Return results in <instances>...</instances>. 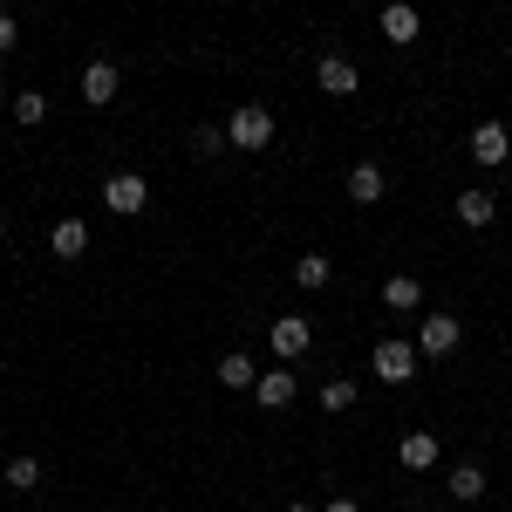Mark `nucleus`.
Wrapping results in <instances>:
<instances>
[{
  "label": "nucleus",
  "mask_w": 512,
  "mask_h": 512,
  "mask_svg": "<svg viewBox=\"0 0 512 512\" xmlns=\"http://www.w3.org/2000/svg\"><path fill=\"white\" fill-rule=\"evenodd\" d=\"M0 485H7V478H0Z\"/></svg>",
  "instance_id": "obj_28"
},
{
  "label": "nucleus",
  "mask_w": 512,
  "mask_h": 512,
  "mask_svg": "<svg viewBox=\"0 0 512 512\" xmlns=\"http://www.w3.org/2000/svg\"><path fill=\"white\" fill-rule=\"evenodd\" d=\"M417 28H424V14H417V7H383V35H390L396 48H410Z\"/></svg>",
  "instance_id": "obj_10"
},
{
  "label": "nucleus",
  "mask_w": 512,
  "mask_h": 512,
  "mask_svg": "<svg viewBox=\"0 0 512 512\" xmlns=\"http://www.w3.org/2000/svg\"><path fill=\"white\" fill-rule=\"evenodd\" d=\"M14 117H21V123H41V117H48V96H41V89H21V96H14Z\"/></svg>",
  "instance_id": "obj_20"
},
{
  "label": "nucleus",
  "mask_w": 512,
  "mask_h": 512,
  "mask_svg": "<svg viewBox=\"0 0 512 512\" xmlns=\"http://www.w3.org/2000/svg\"><path fill=\"white\" fill-rule=\"evenodd\" d=\"M0 239H7V219H0Z\"/></svg>",
  "instance_id": "obj_26"
},
{
  "label": "nucleus",
  "mask_w": 512,
  "mask_h": 512,
  "mask_svg": "<svg viewBox=\"0 0 512 512\" xmlns=\"http://www.w3.org/2000/svg\"><path fill=\"white\" fill-rule=\"evenodd\" d=\"M383 301H390V308H403V315H410V308H424V280L390 274V280H383Z\"/></svg>",
  "instance_id": "obj_12"
},
{
  "label": "nucleus",
  "mask_w": 512,
  "mask_h": 512,
  "mask_svg": "<svg viewBox=\"0 0 512 512\" xmlns=\"http://www.w3.org/2000/svg\"><path fill=\"white\" fill-rule=\"evenodd\" d=\"M451 492H458V499H485V472H478V465H458V472H451Z\"/></svg>",
  "instance_id": "obj_19"
},
{
  "label": "nucleus",
  "mask_w": 512,
  "mask_h": 512,
  "mask_svg": "<svg viewBox=\"0 0 512 512\" xmlns=\"http://www.w3.org/2000/svg\"><path fill=\"white\" fill-rule=\"evenodd\" d=\"M492 192H458V226H492Z\"/></svg>",
  "instance_id": "obj_16"
},
{
  "label": "nucleus",
  "mask_w": 512,
  "mask_h": 512,
  "mask_svg": "<svg viewBox=\"0 0 512 512\" xmlns=\"http://www.w3.org/2000/svg\"><path fill=\"white\" fill-rule=\"evenodd\" d=\"M226 144H239V151H267V144H274V110H260V103L233 110V117H226Z\"/></svg>",
  "instance_id": "obj_1"
},
{
  "label": "nucleus",
  "mask_w": 512,
  "mask_h": 512,
  "mask_svg": "<svg viewBox=\"0 0 512 512\" xmlns=\"http://www.w3.org/2000/svg\"><path fill=\"white\" fill-rule=\"evenodd\" d=\"M321 512H362V506H355V499H328Z\"/></svg>",
  "instance_id": "obj_24"
},
{
  "label": "nucleus",
  "mask_w": 512,
  "mask_h": 512,
  "mask_svg": "<svg viewBox=\"0 0 512 512\" xmlns=\"http://www.w3.org/2000/svg\"><path fill=\"white\" fill-rule=\"evenodd\" d=\"M219 383H226V390H253V383H260V376H253V362H246V349L219 355Z\"/></svg>",
  "instance_id": "obj_15"
},
{
  "label": "nucleus",
  "mask_w": 512,
  "mask_h": 512,
  "mask_svg": "<svg viewBox=\"0 0 512 512\" xmlns=\"http://www.w3.org/2000/svg\"><path fill=\"white\" fill-rule=\"evenodd\" d=\"M287 512H315V506H301V499H294V506H287Z\"/></svg>",
  "instance_id": "obj_25"
},
{
  "label": "nucleus",
  "mask_w": 512,
  "mask_h": 512,
  "mask_svg": "<svg viewBox=\"0 0 512 512\" xmlns=\"http://www.w3.org/2000/svg\"><path fill=\"white\" fill-rule=\"evenodd\" d=\"M472 158H478V164H506V158H512L506 123H478V130H472Z\"/></svg>",
  "instance_id": "obj_7"
},
{
  "label": "nucleus",
  "mask_w": 512,
  "mask_h": 512,
  "mask_svg": "<svg viewBox=\"0 0 512 512\" xmlns=\"http://www.w3.org/2000/svg\"><path fill=\"white\" fill-rule=\"evenodd\" d=\"M253 396H260V403H267V410H280V403H287V396H294V369H267V376H260V383H253Z\"/></svg>",
  "instance_id": "obj_13"
},
{
  "label": "nucleus",
  "mask_w": 512,
  "mask_h": 512,
  "mask_svg": "<svg viewBox=\"0 0 512 512\" xmlns=\"http://www.w3.org/2000/svg\"><path fill=\"white\" fill-rule=\"evenodd\" d=\"M14 41H21V28H14V14H0V55H7Z\"/></svg>",
  "instance_id": "obj_23"
},
{
  "label": "nucleus",
  "mask_w": 512,
  "mask_h": 512,
  "mask_svg": "<svg viewBox=\"0 0 512 512\" xmlns=\"http://www.w3.org/2000/svg\"><path fill=\"white\" fill-rule=\"evenodd\" d=\"M417 349H424V355H451V349H458V315H424Z\"/></svg>",
  "instance_id": "obj_6"
},
{
  "label": "nucleus",
  "mask_w": 512,
  "mask_h": 512,
  "mask_svg": "<svg viewBox=\"0 0 512 512\" xmlns=\"http://www.w3.org/2000/svg\"><path fill=\"white\" fill-rule=\"evenodd\" d=\"M376 376L383 383H410L417 376V349L410 342H376Z\"/></svg>",
  "instance_id": "obj_4"
},
{
  "label": "nucleus",
  "mask_w": 512,
  "mask_h": 512,
  "mask_svg": "<svg viewBox=\"0 0 512 512\" xmlns=\"http://www.w3.org/2000/svg\"><path fill=\"white\" fill-rule=\"evenodd\" d=\"M48 246H55V260H82V253H89V226H82V219H55Z\"/></svg>",
  "instance_id": "obj_8"
},
{
  "label": "nucleus",
  "mask_w": 512,
  "mask_h": 512,
  "mask_svg": "<svg viewBox=\"0 0 512 512\" xmlns=\"http://www.w3.org/2000/svg\"><path fill=\"white\" fill-rule=\"evenodd\" d=\"M355 403V383H321V410H349Z\"/></svg>",
  "instance_id": "obj_22"
},
{
  "label": "nucleus",
  "mask_w": 512,
  "mask_h": 512,
  "mask_svg": "<svg viewBox=\"0 0 512 512\" xmlns=\"http://www.w3.org/2000/svg\"><path fill=\"white\" fill-rule=\"evenodd\" d=\"M349 198L355 205H376L383 198V164H349Z\"/></svg>",
  "instance_id": "obj_11"
},
{
  "label": "nucleus",
  "mask_w": 512,
  "mask_h": 512,
  "mask_svg": "<svg viewBox=\"0 0 512 512\" xmlns=\"http://www.w3.org/2000/svg\"><path fill=\"white\" fill-rule=\"evenodd\" d=\"M328 280H335V267H328L321 253H301V260H294V287H308V294H315V287H328Z\"/></svg>",
  "instance_id": "obj_17"
},
{
  "label": "nucleus",
  "mask_w": 512,
  "mask_h": 512,
  "mask_svg": "<svg viewBox=\"0 0 512 512\" xmlns=\"http://www.w3.org/2000/svg\"><path fill=\"white\" fill-rule=\"evenodd\" d=\"M82 96L103 110V103L117 96V62H89V69H82Z\"/></svg>",
  "instance_id": "obj_9"
},
{
  "label": "nucleus",
  "mask_w": 512,
  "mask_h": 512,
  "mask_svg": "<svg viewBox=\"0 0 512 512\" xmlns=\"http://www.w3.org/2000/svg\"><path fill=\"white\" fill-rule=\"evenodd\" d=\"M35 485H41L35 458H14V465H7V492H35Z\"/></svg>",
  "instance_id": "obj_18"
},
{
  "label": "nucleus",
  "mask_w": 512,
  "mask_h": 512,
  "mask_svg": "<svg viewBox=\"0 0 512 512\" xmlns=\"http://www.w3.org/2000/svg\"><path fill=\"white\" fill-rule=\"evenodd\" d=\"M431 465H437V437L410 431L403 437V472H431Z\"/></svg>",
  "instance_id": "obj_14"
},
{
  "label": "nucleus",
  "mask_w": 512,
  "mask_h": 512,
  "mask_svg": "<svg viewBox=\"0 0 512 512\" xmlns=\"http://www.w3.org/2000/svg\"><path fill=\"white\" fill-rule=\"evenodd\" d=\"M0 103H7V96H0Z\"/></svg>",
  "instance_id": "obj_27"
},
{
  "label": "nucleus",
  "mask_w": 512,
  "mask_h": 512,
  "mask_svg": "<svg viewBox=\"0 0 512 512\" xmlns=\"http://www.w3.org/2000/svg\"><path fill=\"white\" fill-rule=\"evenodd\" d=\"M192 151H198V158H219V151H226V130H212V123L192 130Z\"/></svg>",
  "instance_id": "obj_21"
},
{
  "label": "nucleus",
  "mask_w": 512,
  "mask_h": 512,
  "mask_svg": "<svg viewBox=\"0 0 512 512\" xmlns=\"http://www.w3.org/2000/svg\"><path fill=\"white\" fill-rule=\"evenodd\" d=\"M103 205H110V212H123V219H137V212L151 205V185H144L137 171H117V178L103 185Z\"/></svg>",
  "instance_id": "obj_2"
},
{
  "label": "nucleus",
  "mask_w": 512,
  "mask_h": 512,
  "mask_svg": "<svg viewBox=\"0 0 512 512\" xmlns=\"http://www.w3.org/2000/svg\"><path fill=\"white\" fill-rule=\"evenodd\" d=\"M267 342H274V355H280V362H294V355H308V342H315V328H308L301 315H280L274 328H267Z\"/></svg>",
  "instance_id": "obj_3"
},
{
  "label": "nucleus",
  "mask_w": 512,
  "mask_h": 512,
  "mask_svg": "<svg viewBox=\"0 0 512 512\" xmlns=\"http://www.w3.org/2000/svg\"><path fill=\"white\" fill-rule=\"evenodd\" d=\"M315 82H321V89H328V96H355V82H362V69H355L349 55H321Z\"/></svg>",
  "instance_id": "obj_5"
}]
</instances>
